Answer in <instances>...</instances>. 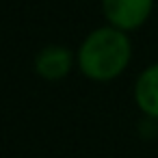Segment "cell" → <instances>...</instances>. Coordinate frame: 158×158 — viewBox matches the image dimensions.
Instances as JSON below:
<instances>
[{
    "mask_svg": "<svg viewBox=\"0 0 158 158\" xmlns=\"http://www.w3.org/2000/svg\"><path fill=\"white\" fill-rule=\"evenodd\" d=\"M102 9L108 26L130 33L147 22L154 9V0H102Z\"/></svg>",
    "mask_w": 158,
    "mask_h": 158,
    "instance_id": "7a4b0ae2",
    "label": "cell"
},
{
    "mask_svg": "<svg viewBox=\"0 0 158 158\" xmlns=\"http://www.w3.org/2000/svg\"><path fill=\"white\" fill-rule=\"evenodd\" d=\"M134 102L139 110L158 121V63L147 65L134 82Z\"/></svg>",
    "mask_w": 158,
    "mask_h": 158,
    "instance_id": "277c9868",
    "label": "cell"
},
{
    "mask_svg": "<svg viewBox=\"0 0 158 158\" xmlns=\"http://www.w3.org/2000/svg\"><path fill=\"white\" fill-rule=\"evenodd\" d=\"M74 67V54L65 46H46L35 56V72L48 82L63 80Z\"/></svg>",
    "mask_w": 158,
    "mask_h": 158,
    "instance_id": "3957f363",
    "label": "cell"
},
{
    "mask_svg": "<svg viewBox=\"0 0 158 158\" xmlns=\"http://www.w3.org/2000/svg\"><path fill=\"white\" fill-rule=\"evenodd\" d=\"M132 59V44L128 33L115 26L91 31L78 48L76 65L82 76L93 82H110L123 74Z\"/></svg>",
    "mask_w": 158,
    "mask_h": 158,
    "instance_id": "6da1fadb",
    "label": "cell"
}]
</instances>
